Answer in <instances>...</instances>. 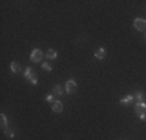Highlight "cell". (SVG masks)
I'll use <instances>...</instances> for the list:
<instances>
[{"mask_svg": "<svg viewBox=\"0 0 146 140\" xmlns=\"http://www.w3.org/2000/svg\"><path fill=\"white\" fill-rule=\"evenodd\" d=\"M23 78H27L31 84H34V86L37 84V75H36V72H33V69H31V67L25 69V72H23Z\"/></svg>", "mask_w": 146, "mask_h": 140, "instance_id": "obj_1", "label": "cell"}, {"mask_svg": "<svg viewBox=\"0 0 146 140\" xmlns=\"http://www.w3.org/2000/svg\"><path fill=\"white\" fill-rule=\"evenodd\" d=\"M42 58H44V53H42V50H39V48H34V50L31 51V55H30L31 62H40Z\"/></svg>", "mask_w": 146, "mask_h": 140, "instance_id": "obj_2", "label": "cell"}, {"mask_svg": "<svg viewBox=\"0 0 146 140\" xmlns=\"http://www.w3.org/2000/svg\"><path fill=\"white\" fill-rule=\"evenodd\" d=\"M135 114L140 120H146V104H135Z\"/></svg>", "mask_w": 146, "mask_h": 140, "instance_id": "obj_3", "label": "cell"}, {"mask_svg": "<svg viewBox=\"0 0 146 140\" xmlns=\"http://www.w3.org/2000/svg\"><path fill=\"white\" fill-rule=\"evenodd\" d=\"M134 28L135 30H138V31H145L146 30V20L145 19H135L134 20Z\"/></svg>", "mask_w": 146, "mask_h": 140, "instance_id": "obj_4", "label": "cell"}, {"mask_svg": "<svg viewBox=\"0 0 146 140\" xmlns=\"http://www.w3.org/2000/svg\"><path fill=\"white\" fill-rule=\"evenodd\" d=\"M76 89H78V86H76V83L73 81V79H68V81L65 83V92L67 93H73Z\"/></svg>", "mask_w": 146, "mask_h": 140, "instance_id": "obj_5", "label": "cell"}, {"mask_svg": "<svg viewBox=\"0 0 146 140\" xmlns=\"http://www.w3.org/2000/svg\"><path fill=\"white\" fill-rule=\"evenodd\" d=\"M134 101H135L137 104H146V101H145V95H143V92H141V90H138V92L135 93Z\"/></svg>", "mask_w": 146, "mask_h": 140, "instance_id": "obj_6", "label": "cell"}, {"mask_svg": "<svg viewBox=\"0 0 146 140\" xmlns=\"http://www.w3.org/2000/svg\"><path fill=\"white\" fill-rule=\"evenodd\" d=\"M51 109H53L54 112H56V114H61V112H62V109H64V104H62L59 100H56L53 104H51Z\"/></svg>", "mask_w": 146, "mask_h": 140, "instance_id": "obj_7", "label": "cell"}, {"mask_svg": "<svg viewBox=\"0 0 146 140\" xmlns=\"http://www.w3.org/2000/svg\"><path fill=\"white\" fill-rule=\"evenodd\" d=\"M95 58L96 59H104V58H106V48L100 47L98 50H95Z\"/></svg>", "mask_w": 146, "mask_h": 140, "instance_id": "obj_8", "label": "cell"}, {"mask_svg": "<svg viewBox=\"0 0 146 140\" xmlns=\"http://www.w3.org/2000/svg\"><path fill=\"white\" fill-rule=\"evenodd\" d=\"M9 69H11V72H13V73H19L20 70H22V65H20V62L14 61V62H11V65H9Z\"/></svg>", "mask_w": 146, "mask_h": 140, "instance_id": "obj_9", "label": "cell"}, {"mask_svg": "<svg viewBox=\"0 0 146 140\" xmlns=\"http://www.w3.org/2000/svg\"><path fill=\"white\" fill-rule=\"evenodd\" d=\"M47 58H48V59H56V58H58V51L54 50V48L47 50Z\"/></svg>", "mask_w": 146, "mask_h": 140, "instance_id": "obj_10", "label": "cell"}, {"mask_svg": "<svg viewBox=\"0 0 146 140\" xmlns=\"http://www.w3.org/2000/svg\"><path fill=\"white\" fill-rule=\"evenodd\" d=\"M0 123H2V129H3V131L8 129V121H6V115L5 114L0 115Z\"/></svg>", "mask_w": 146, "mask_h": 140, "instance_id": "obj_11", "label": "cell"}, {"mask_svg": "<svg viewBox=\"0 0 146 140\" xmlns=\"http://www.w3.org/2000/svg\"><path fill=\"white\" fill-rule=\"evenodd\" d=\"M132 101H134V95H127L126 98H123V100H121L120 103L123 104V106H127L129 103H132Z\"/></svg>", "mask_w": 146, "mask_h": 140, "instance_id": "obj_12", "label": "cell"}, {"mask_svg": "<svg viewBox=\"0 0 146 140\" xmlns=\"http://www.w3.org/2000/svg\"><path fill=\"white\" fill-rule=\"evenodd\" d=\"M53 93H56V95H62V93H64L61 84H54V86H53Z\"/></svg>", "mask_w": 146, "mask_h": 140, "instance_id": "obj_13", "label": "cell"}, {"mask_svg": "<svg viewBox=\"0 0 146 140\" xmlns=\"http://www.w3.org/2000/svg\"><path fill=\"white\" fill-rule=\"evenodd\" d=\"M42 69H44V70H47V72H51V70H53V67H51V65L48 64V62H44V64H42Z\"/></svg>", "mask_w": 146, "mask_h": 140, "instance_id": "obj_14", "label": "cell"}, {"mask_svg": "<svg viewBox=\"0 0 146 140\" xmlns=\"http://www.w3.org/2000/svg\"><path fill=\"white\" fill-rule=\"evenodd\" d=\"M45 101H48V103H51V104H53L56 100H53V97H51V95H47V97H45Z\"/></svg>", "mask_w": 146, "mask_h": 140, "instance_id": "obj_15", "label": "cell"}, {"mask_svg": "<svg viewBox=\"0 0 146 140\" xmlns=\"http://www.w3.org/2000/svg\"><path fill=\"white\" fill-rule=\"evenodd\" d=\"M5 134L8 135V137H14V132H13L11 129H5Z\"/></svg>", "mask_w": 146, "mask_h": 140, "instance_id": "obj_16", "label": "cell"}]
</instances>
